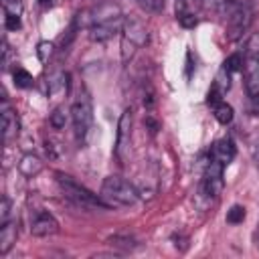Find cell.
<instances>
[{
	"label": "cell",
	"mask_w": 259,
	"mask_h": 259,
	"mask_svg": "<svg viewBox=\"0 0 259 259\" xmlns=\"http://www.w3.org/2000/svg\"><path fill=\"white\" fill-rule=\"evenodd\" d=\"M57 184L61 188V192L73 200L77 206H83V208H89V210H105L109 208V204L101 198V194H93L89 188H85L83 184H79L75 178L63 174V172H57Z\"/></svg>",
	"instance_id": "cell-1"
},
{
	"label": "cell",
	"mask_w": 259,
	"mask_h": 259,
	"mask_svg": "<svg viewBox=\"0 0 259 259\" xmlns=\"http://www.w3.org/2000/svg\"><path fill=\"white\" fill-rule=\"evenodd\" d=\"M138 196L136 186L119 176H107L101 182V198L109 206H132L138 202Z\"/></svg>",
	"instance_id": "cell-2"
},
{
	"label": "cell",
	"mask_w": 259,
	"mask_h": 259,
	"mask_svg": "<svg viewBox=\"0 0 259 259\" xmlns=\"http://www.w3.org/2000/svg\"><path fill=\"white\" fill-rule=\"evenodd\" d=\"M71 121L77 142H85L93 123V105L87 93H79L77 99L71 105Z\"/></svg>",
	"instance_id": "cell-3"
},
{
	"label": "cell",
	"mask_w": 259,
	"mask_h": 259,
	"mask_svg": "<svg viewBox=\"0 0 259 259\" xmlns=\"http://www.w3.org/2000/svg\"><path fill=\"white\" fill-rule=\"evenodd\" d=\"M251 22H253V10H251V6L249 4L235 6L233 12H231V16H229V20H227V36L231 40L243 36V32L249 30Z\"/></svg>",
	"instance_id": "cell-4"
},
{
	"label": "cell",
	"mask_w": 259,
	"mask_h": 259,
	"mask_svg": "<svg viewBox=\"0 0 259 259\" xmlns=\"http://www.w3.org/2000/svg\"><path fill=\"white\" fill-rule=\"evenodd\" d=\"M115 16H121L119 14V6L113 4V2H101V4L85 10L83 14H79L77 22H79V26H89L91 28V26H95V24H99L103 20L115 18Z\"/></svg>",
	"instance_id": "cell-5"
},
{
	"label": "cell",
	"mask_w": 259,
	"mask_h": 259,
	"mask_svg": "<svg viewBox=\"0 0 259 259\" xmlns=\"http://www.w3.org/2000/svg\"><path fill=\"white\" fill-rule=\"evenodd\" d=\"M130 146H132V111L125 109L119 117L117 123V140H115V156L123 164L130 156Z\"/></svg>",
	"instance_id": "cell-6"
},
{
	"label": "cell",
	"mask_w": 259,
	"mask_h": 259,
	"mask_svg": "<svg viewBox=\"0 0 259 259\" xmlns=\"http://www.w3.org/2000/svg\"><path fill=\"white\" fill-rule=\"evenodd\" d=\"M223 172H225V166L223 164H219L214 160H208L206 170H204V176H202V192L206 196L217 198L223 192V186H225Z\"/></svg>",
	"instance_id": "cell-7"
},
{
	"label": "cell",
	"mask_w": 259,
	"mask_h": 259,
	"mask_svg": "<svg viewBox=\"0 0 259 259\" xmlns=\"http://www.w3.org/2000/svg\"><path fill=\"white\" fill-rule=\"evenodd\" d=\"M30 235L34 237H51L55 233H59V221L45 208H38L30 214Z\"/></svg>",
	"instance_id": "cell-8"
},
{
	"label": "cell",
	"mask_w": 259,
	"mask_h": 259,
	"mask_svg": "<svg viewBox=\"0 0 259 259\" xmlns=\"http://www.w3.org/2000/svg\"><path fill=\"white\" fill-rule=\"evenodd\" d=\"M243 75H245V89L251 99L259 97V53H247L243 63Z\"/></svg>",
	"instance_id": "cell-9"
},
{
	"label": "cell",
	"mask_w": 259,
	"mask_h": 259,
	"mask_svg": "<svg viewBox=\"0 0 259 259\" xmlns=\"http://www.w3.org/2000/svg\"><path fill=\"white\" fill-rule=\"evenodd\" d=\"M18 130H20V121H18L16 109L6 99H2V138H4V144H10L18 136Z\"/></svg>",
	"instance_id": "cell-10"
},
{
	"label": "cell",
	"mask_w": 259,
	"mask_h": 259,
	"mask_svg": "<svg viewBox=\"0 0 259 259\" xmlns=\"http://www.w3.org/2000/svg\"><path fill=\"white\" fill-rule=\"evenodd\" d=\"M89 30H91V32H89L91 40H107V38H111L113 34H117V32L123 30V18H121V16H115V18L103 20V22L91 26Z\"/></svg>",
	"instance_id": "cell-11"
},
{
	"label": "cell",
	"mask_w": 259,
	"mask_h": 259,
	"mask_svg": "<svg viewBox=\"0 0 259 259\" xmlns=\"http://www.w3.org/2000/svg\"><path fill=\"white\" fill-rule=\"evenodd\" d=\"M146 38H148V30L140 22H130V24L123 26V49L130 45V49H127L130 55L134 53V49L142 47L146 42ZM123 57H127V53Z\"/></svg>",
	"instance_id": "cell-12"
},
{
	"label": "cell",
	"mask_w": 259,
	"mask_h": 259,
	"mask_svg": "<svg viewBox=\"0 0 259 259\" xmlns=\"http://www.w3.org/2000/svg\"><path fill=\"white\" fill-rule=\"evenodd\" d=\"M235 156H237V148H235L231 138H223V140L214 142V146L210 150V160L223 164L225 168L235 160Z\"/></svg>",
	"instance_id": "cell-13"
},
{
	"label": "cell",
	"mask_w": 259,
	"mask_h": 259,
	"mask_svg": "<svg viewBox=\"0 0 259 259\" xmlns=\"http://www.w3.org/2000/svg\"><path fill=\"white\" fill-rule=\"evenodd\" d=\"M16 235H18V229H16V223L12 219L0 223V255H6L14 247Z\"/></svg>",
	"instance_id": "cell-14"
},
{
	"label": "cell",
	"mask_w": 259,
	"mask_h": 259,
	"mask_svg": "<svg viewBox=\"0 0 259 259\" xmlns=\"http://www.w3.org/2000/svg\"><path fill=\"white\" fill-rule=\"evenodd\" d=\"M42 160L36 156V154H24L22 158H20V162H18V170H20V174L22 176H26V178H34L40 170H42Z\"/></svg>",
	"instance_id": "cell-15"
},
{
	"label": "cell",
	"mask_w": 259,
	"mask_h": 259,
	"mask_svg": "<svg viewBox=\"0 0 259 259\" xmlns=\"http://www.w3.org/2000/svg\"><path fill=\"white\" fill-rule=\"evenodd\" d=\"M212 109H214V117H217V121L219 123H223V125H227V123H231L233 121V117H235V113H233V107L227 103V101H217L214 105H212Z\"/></svg>",
	"instance_id": "cell-16"
},
{
	"label": "cell",
	"mask_w": 259,
	"mask_h": 259,
	"mask_svg": "<svg viewBox=\"0 0 259 259\" xmlns=\"http://www.w3.org/2000/svg\"><path fill=\"white\" fill-rule=\"evenodd\" d=\"M12 77H14V85H16V87H22V89L32 87V83H34L32 75H30L26 69H22V67H16V69L12 71Z\"/></svg>",
	"instance_id": "cell-17"
},
{
	"label": "cell",
	"mask_w": 259,
	"mask_h": 259,
	"mask_svg": "<svg viewBox=\"0 0 259 259\" xmlns=\"http://www.w3.org/2000/svg\"><path fill=\"white\" fill-rule=\"evenodd\" d=\"M67 79L69 75L67 73H59L51 79V85H49V93L51 95H59V93H65L67 91Z\"/></svg>",
	"instance_id": "cell-18"
},
{
	"label": "cell",
	"mask_w": 259,
	"mask_h": 259,
	"mask_svg": "<svg viewBox=\"0 0 259 259\" xmlns=\"http://www.w3.org/2000/svg\"><path fill=\"white\" fill-rule=\"evenodd\" d=\"M243 57L239 55V53H235V55H231L225 63H223V71L227 73V75H231V73H237V71H243Z\"/></svg>",
	"instance_id": "cell-19"
},
{
	"label": "cell",
	"mask_w": 259,
	"mask_h": 259,
	"mask_svg": "<svg viewBox=\"0 0 259 259\" xmlns=\"http://www.w3.org/2000/svg\"><path fill=\"white\" fill-rule=\"evenodd\" d=\"M243 219H245V206H241V204H233V206L229 208V212H227V223H231V225H239V223H243Z\"/></svg>",
	"instance_id": "cell-20"
},
{
	"label": "cell",
	"mask_w": 259,
	"mask_h": 259,
	"mask_svg": "<svg viewBox=\"0 0 259 259\" xmlns=\"http://www.w3.org/2000/svg\"><path fill=\"white\" fill-rule=\"evenodd\" d=\"M4 14H22V0H2Z\"/></svg>",
	"instance_id": "cell-21"
},
{
	"label": "cell",
	"mask_w": 259,
	"mask_h": 259,
	"mask_svg": "<svg viewBox=\"0 0 259 259\" xmlns=\"http://www.w3.org/2000/svg\"><path fill=\"white\" fill-rule=\"evenodd\" d=\"M146 12H160L164 8V0H136Z\"/></svg>",
	"instance_id": "cell-22"
},
{
	"label": "cell",
	"mask_w": 259,
	"mask_h": 259,
	"mask_svg": "<svg viewBox=\"0 0 259 259\" xmlns=\"http://www.w3.org/2000/svg\"><path fill=\"white\" fill-rule=\"evenodd\" d=\"M51 125L55 127V130H61V127H65V113H63V109H55L53 113H51Z\"/></svg>",
	"instance_id": "cell-23"
},
{
	"label": "cell",
	"mask_w": 259,
	"mask_h": 259,
	"mask_svg": "<svg viewBox=\"0 0 259 259\" xmlns=\"http://www.w3.org/2000/svg\"><path fill=\"white\" fill-rule=\"evenodd\" d=\"M36 53H38V59H40V61H47V59L53 55V42H47V40L38 42Z\"/></svg>",
	"instance_id": "cell-24"
},
{
	"label": "cell",
	"mask_w": 259,
	"mask_h": 259,
	"mask_svg": "<svg viewBox=\"0 0 259 259\" xmlns=\"http://www.w3.org/2000/svg\"><path fill=\"white\" fill-rule=\"evenodd\" d=\"M4 26L8 30H18L20 28V16L18 14H6L4 16Z\"/></svg>",
	"instance_id": "cell-25"
},
{
	"label": "cell",
	"mask_w": 259,
	"mask_h": 259,
	"mask_svg": "<svg viewBox=\"0 0 259 259\" xmlns=\"http://www.w3.org/2000/svg\"><path fill=\"white\" fill-rule=\"evenodd\" d=\"M8 219H10V200H8V196H2V202H0V223H4Z\"/></svg>",
	"instance_id": "cell-26"
},
{
	"label": "cell",
	"mask_w": 259,
	"mask_h": 259,
	"mask_svg": "<svg viewBox=\"0 0 259 259\" xmlns=\"http://www.w3.org/2000/svg\"><path fill=\"white\" fill-rule=\"evenodd\" d=\"M210 2H214V4H227V2H233V0H210Z\"/></svg>",
	"instance_id": "cell-27"
},
{
	"label": "cell",
	"mask_w": 259,
	"mask_h": 259,
	"mask_svg": "<svg viewBox=\"0 0 259 259\" xmlns=\"http://www.w3.org/2000/svg\"><path fill=\"white\" fill-rule=\"evenodd\" d=\"M259 146V144H257ZM255 160H257V164H259V148H257V154H255Z\"/></svg>",
	"instance_id": "cell-28"
},
{
	"label": "cell",
	"mask_w": 259,
	"mask_h": 259,
	"mask_svg": "<svg viewBox=\"0 0 259 259\" xmlns=\"http://www.w3.org/2000/svg\"><path fill=\"white\" fill-rule=\"evenodd\" d=\"M257 235H259V225H257ZM257 245H259V241H257Z\"/></svg>",
	"instance_id": "cell-29"
},
{
	"label": "cell",
	"mask_w": 259,
	"mask_h": 259,
	"mask_svg": "<svg viewBox=\"0 0 259 259\" xmlns=\"http://www.w3.org/2000/svg\"><path fill=\"white\" fill-rule=\"evenodd\" d=\"M40 2H42V4H45V2H51V0H40Z\"/></svg>",
	"instance_id": "cell-30"
}]
</instances>
